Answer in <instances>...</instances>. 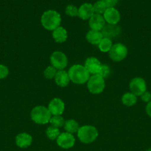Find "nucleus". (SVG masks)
I'll list each match as a JSON object with an SVG mask.
<instances>
[{
  "label": "nucleus",
  "mask_w": 151,
  "mask_h": 151,
  "mask_svg": "<svg viewBox=\"0 0 151 151\" xmlns=\"http://www.w3.org/2000/svg\"><path fill=\"white\" fill-rule=\"evenodd\" d=\"M106 4L107 7H114V6L118 3V0H102Z\"/></svg>",
  "instance_id": "31"
},
{
  "label": "nucleus",
  "mask_w": 151,
  "mask_h": 151,
  "mask_svg": "<svg viewBox=\"0 0 151 151\" xmlns=\"http://www.w3.org/2000/svg\"><path fill=\"white\" fill-rule=\"evenodd\" d=\"M105 88V79L99 75H93L87 81V88L93 94H101Z\"/></svg>",
  "instance_id": "5"
},
{
  "label": "nucleus",
  "mask_w": 151,
  "mask_h": 151,
  "mask_svg": "<svg viewBox=\"0 0 151 151\" xmlns=\"http://www.w3.org/2000/svg\"><path fill=\"white\" fill-rule=\"evenodd\" d=\"M84 67L90 73V75H97L102 66L101 62L95 57H89L84 62Z\"/></svg>",
  "instance_id": "11"
},
{
  "label": "nucleus",
  "mask_w": 151,
  "mask_h": 151,
  "mask_svg": "<svg viewBox=\"0 0 151 151\" xmlns=\"http://www.w3.org/2000/svg\"><path fill=\"white\" fill-rule=\"evenodd\" d=\"M57 69L53 67V66H49L44 69V76L47 79H53L55 78L56 73H57Z\"/></svg>",
  "instance_id": "26"
},
{
  "label": "nucleus",
  "mask_w": 151,
  "mask_h": 151,
  "mask_svg": "<svg viewBox=\"0 0 151 151\" xmlns=\"http://www.w3.org/2000/svg\"><path fill=\"white\" fill-rule=\"evenodd\" d=\"M99 49L102 52H109L113 47V43L111 39L107 38H103L99 44Z\"/></svg>",
  "instance_id": "22"
},
{
  "label": "nucleus",
  "mask_w": 151,
  "mask_h": 151,
  "mask_svg": "<svg viewBox=\"0 0 151 151\" xmlns=\"http://www.w3.org/2000/svg\"><path fill=\"white\" fill-rule=\"evenodd\" d=\"M76 139L72 134L65 132L60 134L56 139V143L60 147L63 149H70L75 145Z\"/></svg>",
  "instance_id": "9"
},
{
  "label": "nucleus",
  "mask_w": 151,
  "mask_h": 151,
  "mask_svg": "<svg viewBox=\"0 0 151 151\" xmlns=\"http://www.w3.org/2000/svg\"><path fill=\"white\" fill-rule=\"evenodd\" d=\"M64 128L66 131V132L73 134L74 133H77L78 128H79V126H78V123L76 120H74V119H68V120L65 121Z\"/></svg>",
  "instance_id": "21"
},
{
  "label": "nucleus",
  "mask_w": 151,
  "mask_h": 151,
  "mask_svg": "<svg viewBox=\"0 0 151 151\" xmlns=\"http://www.w3.org/2000/svg\"><path fill=\"white\" fill-rule=\"evenodd\" d=\"M47 109L53 116H61L65 111V105L60 98L56 97L50 100Z\"/></svg>",
  "instance_id": "10"
},
{
  "label": "nucleus",
  "mask_w": 151,
  "mask_h": 151,
  "mask_svg": "<svg viewBox=\"0 0 151 151\" xmlns=\"http://www.w3.org/2000/svg\"><path fill=\"white\" fill-rule=\"evenodd\" d=\"M61 16L57 11L49 10L44 12L41 17V23L47 30L53 31L60 26Z\"/></svg>",
  "instance_id": "2"
},
{
  "label": "nucleus",
  "mask_w": 151,
  "mask_h": 151,
  "mask_svg": "<svg viewBox=\"0 0 151 151\" xmlns=\"http://www.w3.org/2000/svg\"><path fill=\"white\" fill-rule=\"evenodd\" d=\"M146 151H151V148H149L148 150H147Z\"/></svg>",
  "instance_id": "33"
},
{
  "label": "nucleus",
  "mask_w": 151,
  "mask_h": 151,
  "mask_svg": "<svg viewBox=\"0 0 151 151\" xmlns=\"http://www.w3.org/2000/svg\"><path fill=\"white\" fill-rule=\"evenodd\" d=\"M56 85L60 87H66L70 83V78L68 72L65 70H58L54 78Z\"/></svg>",
  "instance_id": "17"
},
{
  "label": "nucleus",
  "mask_w": 151,
  "mask_h": 151,
  "mask_svg": "<svg viewBox=\"0 0 151 151\" xmlns=\"http://www.w3.org/2000/svg\"><path fill=\"white\" fill-rule=\"evenodd\" d=\"M33 138L29 134L27 133H21L16 137V145L21 148H26L32 144Z\"/></svg>",
  "instance_id": "16"
},
{
  "label": "nucleus",
  "mask_w": 151,
  "mask_h": 151,
  "mask_svg": "<svg viewBox=\"0 0 151 151\" xmlns=\"http://www.w3.org/2000/svg\"><path fill=\"white\" fill-rule=\"evenodd\" d=\"M105 25V20L103 16L100 14L95 13L90 19H89V26L92 30L102 31Z\"/></svg>",
  "instance_id": "14"
},
{
  "label": "nucleus",
  "mask_w": 151,
  "mask_h": 151,
  "mask_svg": "<svg viewBox=\"0 0 151 151\" xmlns=\"http://www.w3.org/2000/svg\"><path fill=\"white\" fill-rule=\"evenodd\" d=\"M94 14L93 5L90 3H84L78 8V16L83 20L90 19Z\"/></svg>",
  "instance_id": "15"
},
{
  "label": "nucleus",
  "mask_w": 151,
  "mask_h": 151,
  "mask_svg": "<svg viewBox=\"0 0 151 151\" xmlns=\"http://www.w3.org/2000/svg\"><path fill=\"white\" fill-rule=\"evenodd\" d=\"M50 60L51 66L58 70H63L68 66V58L65 53L61 51H56L52 53Z\"/></svg>",
  "instance_id": "7"
},
{
  "label": "nucleus",
  "mask_w": 151,
  "mask_h": 151,
  "mask_svg": "<svg viewBox=\"0 0 151 151\" xmlns=\"http://www.w3.org/2000/svg\"><path fill=\"white\" fill-rule=\"evenodd\" d=\"M130 89L136 96H141L147 91V84L144 80L142 78H135L130 81Z\"/></svg>",
  "instance_id": "8"
},
{
  "label": "nucleus",
  "mask_w": 151,
  "mask_h": 151,
  "mask_svg": "<svg viewBox=\"0 0 151 151\" xmlns=\"http://www.w3.org/2000/svg\"><path fill=\"white\" fill-rule=\"evenodd\" d=\"M127 48L122 44H115L109 51V56L113 61L119 62L124 60L127 55Z\"/></svg>",
  "instance_id": "6"
},
{
  "label": "nucleus",
  "mask_w": 151,
  "mask_h": 151,
  "mask_svg": "<svg viewBox=\"0 0 151 151\" xmlns=\"http://www.w3.org/2000/svg\"><path fill=\"white\" fill-rule=\"evenodd\" d=\"M59 135H60V131H59V128H56V127L50 126L47 128V131H46V136L50 140L57 139Z\"/></svg>",
  "instance_id": "23"
},
{
  "label": "nucleus",
  "mask_w": 151,
  "mask_h": 151,
  "mask_svg": "<svg viewBox=\"0 0 151 151\" xmlns=\"http://www.w3.org/2000/svg\"><path fill=\"white\" fill-rule=\"evenodd\" d=\"M110 69L109 66H107V65H102V66H101L100 68V70H99V73L97 74V75H100L102 78H103L104 79H106V78H107L108 77L110 76Z\"/></svg>",
  "instance_id": "28"
},
{
  "label": "nucleus",
  "mask_w": 151,
  "mask_h": 151,
  "mask_svg": "<svg viewBox=\"0 0 151 151\" xmlns=\"http://www.w3.org/2000/svg\"><path fill=\"white\" fill-rule=\"evenodd\" d=\"M103 38V35L101 31H96V30H92L90 29L86 35V39L91 44L93 45H96L100 43L102 39Z\"/></svg>",
  "instance_id": "19"
},
{
  "label": "nucleus",
  "mask_w": 151,
  "mask_h": 151,
  "mask_svg": "<svg viewBox=\"0 0 151 151\" xmlns=\"http://www.w3.org/2000/svg\"><path fill=\"white\" fill-rule=\"evenodd\" d=\"M146 112H147V114L151 117V101L150 103H147L146 106Z\"/></svg>",
  "instance_id": "32"
},
{
  "label": "nucleus",
  "mask_w": 151,
  "mask_h": 151,
  "mask_svg": "<svg viewBox=\"0 0 151 151\" xmlns=\"http://www.w3.org/2000/svg\"><path fill=\"white\" fill-rule=\"evenodd\" d=\"M52 36L56 42L64 43L66 41L67 38H68V32L65 28L59 26V27L53 31Z\"/></svg>",
  "instance_id": "18"
},
{
  "label": "nucleus",
  "mask_w": 151,
  "mask_h": 151,
  "mask_svg": "<svg viewBox=\"0 0 151 151\" xmlns=\"http://www.w3.org/2000/svg\"><path fill=\"white\" fill-rule=\"evenodd\" d=\"M102 33L103 38H107L111 39L113 38H115L119 35L121 32V28L117 24H108L105 25L103 29H102Z\"/></svg>",
  "instance_id": "13"
},
{
  "label": "nucleus",
  "mask_w": 151,
  "mask_h": 151,
  "mask_svg": "<svg viewBox=\"0 0 151 151\" xmlns=\"http://www.w3.org/2000/svg\"><path fill=\"white\" fill-rule=\"evenodd\" d=\"M121 102L126 106H128V107L133 106L137 102V96H136L132 92H127L121 97Z\"/></svg>",
  "instance_id": "20"
},
{
  "label": "nucleus",
  "mask_w": 151,
  "mask_h": 151,
  "mask_svg": "<svg viewBox=\"0 0 151 151\" xmlns=\"http://www.w3.org/2000/svg\"><path fill=\"white\" fill-rule=\"evenodd\" d=\"M70 80L73 83L84 84L88 81L90 75L84 66L80 64H76L71 66L68 71Z\"/></svg>",
  "instance_id": "1"
},
{
  "label": "nucleus",
  "mask_w": 151,
  "mask_h": 151,
  "mask_svg": "<svg viewBox=\"0 0 151 151\" xmlns=\"http://www.w3.org/2000/svg\"><path fill=\"white\" fill-rule=\"evenodd\" d=\"M65 13L68 16L74 17L78 16V9L73 4H69L65 8Z\"/></svg>",
  "instance_id": "27"
},
{
  "label": "nucleus",
  "mask_w": 151,
  "mask_h": 151,
  "mask_svg": "<svg viewBox=\"0 0 151 151\" xmlns=\"http://www.w3.org/2000/svg\"><path fill=\"white\" fill-rule=\"evenodd\" d=\"M105 22L110 24H117L120 21V13L114 7H107L103 14Z\"/></svg>",
  "instance_id": "12"
},
{
  "label": "nucleus",
  "mask_w": 151,
  "mask_h": 151,
  "mask_svg": "<svg viewBox=\"0 0 151 151\" xmlns=\"http://www.w3.org/2000/svg\"><path fill=\"white\" fill-rule=\"evenodd\" d=\"M141 98H142V101L145 102V103H150L151 101V94L149 91H145L144 93L141 95Z\"/></svg>",
  "instance_id": "30"
},
{
  "label": "nucleus",
  "mask_w": 151,
  "mask_h": 151,
  "mask_svg": "<svg viewBox=\"0 0 151 151\" xmlns=\"http://www.w3.org/2000/svg\"><path fill=\"white\" fill-rule=\"evenodd\" d=\"M77 136L81 142L84 144H90L97 139L99 132L96 127L92 125H84L79 127L77 131Z\"/></svg>",
  "instance_id": "3"
},
{
  "label": "nucleus",
  "mask_w": 151,
  "mask_h": 151,
  "mask_svg": "<svg viewBox=\"0 0 151 151\" xmlns=\"http://www.w3.org/2000/svg\"><path fill=\"white\" fill-rule=\"evenodd\" d=\"M9 74V69L6 66L0 64V79H4Z\"/></svg>",
  "instance_id": "29"
},
{
  "label": "nucleus",
  "mask_w": 151,
  "mask_h": 151,
  "mask_svg": "<svg viewBox=\"0 0 151 151\" xmlns=\"http://www.w3.org/2000/svg\"><path fill=\"white\" fill-rule=\"evenodd\" d=\"M30 117L35 123L44 125L50 122L51 114L45 106H38L32 109L30 112Z\"/></svg>",
  "instance_id": "4"
},
{
  "label": "nucleus",
  "mask_w": 151,
  "mask_h": 151,
  "mask_svg": "<svg viewBox=\"0 0 151 151\" xmlns=\"http://www.w3.org/2000/svg\"><path fill=\"white\" fill-rule=\"evenodd\" d=\"M93 9H94V13L96 14H104L105 10L107 9L106 4L103 1H97L93 4Z\"/></svg>",
  "instance_id": "25"
},
{
  "label": "nucleus",
  "mask_w": 151,
  "mask_h": 151,
  "mask_svg": "<svg viewBox=\"0 0 151 151\" xmlns=\"http://www.w3.org/2000/svg\"><path fill=\"white\" fill-rule=\"evenodd\" d=\"M49 122L50 123L51 126L59 128L64 126L65 121L62 116H53L50 118V122Z\"/></svg>",
  "instance_id": "24"
}]
</instances>
